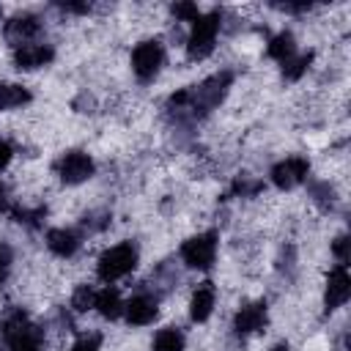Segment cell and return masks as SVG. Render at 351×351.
<instances>
[{
  "label": "cell",
  "instance_id": "cell-1",
  "mask_svg": "<svg viewBox=\"0 0 351 351\" xmlns=\"http://www.w3.org/2000/svg\"><path fill=\"white\" fill-rule=\"evenodd\" d=\"M233 77L230 71H219L208 80H203L200 85H192V88H184L178 93L170 96V110H178V112H189V115H206L211 112L214 107H219V101L225 99L228 88H230Z\"/></svg>",
  "mask_w": 351,
  "mask_h": 351
},
{
  "label": "cell",
  "instance_id": "cell-2",
  "mask_svg": "<svg viewBox=\"0 0 351 351\" xmlns=\"http://www.w3.org/2000/svg\"><path fill=\"white\" fill-rule=\"evenodd\" d=\"M3 337L11 351H41L44 343V332L22 310H14L3 321Z\"/></svg>",
  "mask_w": 351,
  "mask_h": 351
},
{
  "label": "cell",
  "instance_id": "cell-3",
  "mask_svg": "<svg viewBox=\"0 0 351 351\" xmlns=\"http://www.w3.org/2000/svg\"><path fill=\"white\" fill-rule=\"evenodd\" d=\"M219 19H222L219 11H208V14H200L192 22V33H189V41H186V55L192 60H203V58L211 55L217 33H219Z\"/></svg>",
  "mask_w": 351,
  "mask_h": 351
},
{
  "label": "cell",
  "instance_id": "cell-4",
  "mask_svg": "<svg viewBox=\"0 0 351 351\" xmlns=\"http://www.w3.org/2000/svg\"><path fill=\"white\" fill-rule=\"evenodd\" d=\"M134 266H137V247H134L132 241H123V244L110 247V250L99 258L96 271H99V277H101L104 282H112V280L129 274Z\"/></svg>",
  "mask_w": 351,
  "mask_h": 351
},
{
  "label": "cell",
  "instance_id": "cell-5",
  "mask_svg": "<svg viewBox=\"0 0 351 351\" xmlns=\"http://www.w3.org/2000/svg\"><path fill=\"white\" fill-rule=\"evenodd\" d=\"M214 255H217V233L214 230L197 233L181 244V261L189 269H208L214 263Z\"/></svg>",
  "mask_w": 351,
  "mask_h": 351
},
{
  "label": "cell",
  "instance_id": "cell-6",
  "mask_svg": "<svg viewBox=\"0 0 351 351\" xmlns=\"http://www.w3.org/2000/svg\"><path fill=\"white\" fill-rule=\"evenodd\" d=\"M162 60H165V49H162V44H159L156 38L140 41V44L134 47V52H132V71L137 74V80L148 82V80L156 77Z\"/></svg>",
  "mask_w": 351,
  "mask_h": 351
},
{
  "label": "cell",
  "instance_id": "cell-7",
  "mask_svg": "<svg viewBox=\"0 0 351 351\" xmlns=\"http://www.w3.org/2000/svg\"><path fill=\"white\" fill-rule=\"evenodd\" d=\"M310 173V162L304 156H288L271 167V184L277 189H293L299 186Z\"/></svg>",
  "mask_w": 351,
  "mask_h": 351
},
{
  "label": "cell",
  "instance_id": "cell-8",
  "mask_svg": "<svg viewBox=\"0 0 351 351\" xmlns=\"http://www.w3.org/2000/svg\"><path fill=\"white\" fill-rule=\"evenodd\" d=\"M38 30H41V22H38L33 14H16V16H11V19L5 22L3 36H5V41H8L14 49H19V47H25V44H33V38L38 36Z\"/></svg>",
  "mask_w": 351,
  "mask_h": 351
},
{
  "label": "cell",
  "instance_id": "cell-9",
  "mask_svg": "<svg viewBox=\"0 0 351 351\" xmlns=\"http://www.w3.org/2000/svg\"><path fill=\"white\" fill-rule=\"evenodd\" d=\"M351 296V277H348V269L343 263H337L332 271H329V280H326V291H324V304H326V313L343 307Z\"/></svg>",
  "mask_w": 351,
  "mask_h": 351
},
{
  "label": "cell",
  "instance_id": "cell-10",
  "mask_svg": "<svg viewBox=\"0 0 351 351\" xmlns=\"http://www.w3.org/2000/svg\"><path fill=\"white\" fill-rule=\"evenodd\" d=\"M58 176L66 184H82L93 176V159L82 151H69L66 156H60L58 162Z\"/></svg>",
  "mask_w": 351,
  "mask_h": 351
},
{
  "label": "cell",
  "instance_id": "cell-11",
  "mask_svg": "<svg viewBox=\"0 0 351 351\" xmlns=\"http://www.w3.org/2000/svg\"><path fill=\"white\" fill-rule=\"evenodd\" d=\"M123 313H126V321H129V324L145 326V324H151V321L159 315V304H156L154 296L140 293V296H132V299L123 304Z\"/></svg>",
  "mask_w": 351,
  "mask_h": 351
},
{
  "label": "cell",
  "instance_id": "cell-12",
  "mask_svg": "<svg viewBox=\"0 0 351 351\" xmlns=\"http://www.w3.org/2000/svg\"><path fill=\"white\" fill-rule=\"evenodd\" d=\"M266 326V302H252V304H244L236 318H233V329L236 335H252V332H261Z\"/></svg>",
  "mask_w": 351,
  "mask_h": 351
},
{
  "label": "cell",
  "instance_id": "cell-13",
  "mask_svg": "<svg viewBox=\"0 0 351 351\" xmlns=\"http://www.w3.org/2000/svg\"><path fill=\"white\" fill-rule=\"evenodd\" d=\"M52 58H55V49L49 44H25V47L14 49V63H16V69H25V71L41 69Z\"/></svg>",
  "mask_w": 351,
  "mask_h": 351
},
{
  "label": "cell",
  "instance_id": "cell-14",
  "mask_svg": "<svg viewBox=\"0 0 351 351\" xmlns=\"http://www.w3.org/2000/svg\"><path fill=\"white\" fill-rule=\"evenodd\" d=\"M214 299H217L214 285L211 282H200L195 288V293H192V302H189V318L195 324H203L214 310Z\"/></svg>",
  "mask_w": 351,
  "mask_h": 351
},
{
  "label": "cell",
  "instance_id": "cell-15",
  "mask_svg": "<svg viewBox=\"0 0 351 351\" xmlns=\"http://www.w3.org/2000/svg\"><path fill=\"white\" fill-rule=\"evenodd\" d=\"M47 247L58 255V258H71L77 250H80V236L74 230H66V228H52L47 233Z\"/></svg>",
  "mask_w": 351,
  "mask_h": 351
},
{
  "label": "cell",
  "instance_id": "cell-16",
  "mask_svg": "<svg viewBox=\"0 0 351 351\" xmlns=\"http://www.w3.org/2000/svg\"><path fill=\"white\" fill-rule=\"evenodd\" d=\"M93 307L104 315V318H118L123 304H121V293L115 288H101L96 291V299H93Z\"/></svg>",
  "mask_w": 351,
  "mask_h": 351
},
{
  "label": "cell",
  "instance_id": "cell-17",
  "mask_svg": "<svg viewBox=\"0 0 351 351\" xmlns=\"http://www.w3.org/2000/svg\"><path fill=\"white\" fill-rule=\"evenodd\" d=\"M30 101V90L14 82H0V110H14Z\"/></svg>",
  "mask_w": 351,
  "mask_h": 351
},
{
  "label": "cell",
  "instance_id": "cell-18",
  "mask_svg": "<svg viewBox=\"0 0 351 351\" xmlns=\"http://www.w3.org/2000/svg\"><path fill=\"white\" fill-rule=\"evenodd\" d=\"M293 52H296V44H293V36L291 33H277L269 41V47H266V55L274 58V60H280V63H285Z\"/></svg>",
  "mask_w": 351,
  "mask_h": 351
},
{
  "label": "cell",
  "instance_id": "cell-19",
  "mask_svg": "<svg viewBox=\"0 0 351 351\" xmlns=\"http://www.w3.org/2000/svg\"><path fill=\"white\" fill-rule=\"evenodd\" d=\"M154 351H184V335L176 326H165L154 337Z\"/></svg>",
  "mask_w": 351,
  "mask_h": 351
},
{
  "label": "cell",
  "instance_id": "cell-20",
  "mask_svg": "<svg viewBox=\"0 0 351 351\" xmlns=\"http://www.w3.org/2000/svg\"><path fill=\"white\" fill-rule=\"evenodd\" d=\"M310 60H313V52H302V55H291L285 63H282V77L285 80H299L304 71H307V66H310Z\"/></svg>",
  "mask_w": 351,
  "mask_h": 351
},
{
  "label": "cell",
  "instance_id": "cell-21",
  "mask_svg": "<svg viewBox=\"0 0 351 351\" xmlns=\"http://www.w3.org/2000/svg\"><path fill=\"white\" fill-rule=\"evenodd\" d=\"M93 299H96V291H93L90 285H80V288L74 291V296H71V307L80 310V313H85V310L93 307Z\"/></svg>",
  "mask_w": 351,
  "mask_h": 351
},
{
  "label": "cell",
  "instance_id": "cell-22",
  "mask_svg": "<svg viewBox=\"0 0 351 351\" xmlns=\"http://www.w3.org/2000/svg\"><path fill=\"white\" fill-rule=\"evenodd\" d=\"M99 346H101V335L99 332H90V335H82L71 346V351H99Z\"/></svg>",
  "mask_w": 351,
  "mask_h": 351
},
{
  "label": "cell",
  "instance_id": "cell-23",
  "mask_svg": "<svg viewBox=\"0 0 351 351\" xmlns=\"http://www.w3.org/2000/svg\"><path fill=\"white\" fill-rule=\"evenodd\" d=\"M173 14H176L178 19H184V22H195V19L200 16V11H197L195 3H176V5H173Z\"/></svg>",
  "mask_w": 351,
  "mask_h": 351
},
{
  "label": "cell",
  "instance_id": "cell-24",
  "mask_svg": "<svg viewBox=\"0 0 351 351\" xmlns=\"http://www.w3.org/2000/svg\"><path fill=\"white\" fill-rule=\"evenodd\" d=\"M44 214H47V208H36V211H27V208H16V211H14L16 222H27V225H36L38 219H44Z\"/></svg>",
  "mask_w": 351,
  "mask_h": 351
},
{
  "label": "cell",
  "instance_id": "cell-25",
  "mask_svg": "<svg viewBox=\"0 0 351 351\" xmlns=\"http://www.w3.org/2000/svg\"><path fill=\"white\" fill-rule=\"evenodd\" d=\"M8 269H11V247L8 244H0V285L8 277Z\"/></svg>",
  "mask_w": 351,
  "mask_h": 351
},
{
  "label": "cell",
  "instance_id": "cell-26",
  "mask_svg": "<svg viewBox=\"0 0 351 351\" xmlns=\"http://www.w3.org/2000/svg\"><path fill=\"white\" fill-rule=\"evenodd\" d=\"M332 250H335L337 261L346 266V263H348V236H337V239H335V244H332Z\"/></svg>",
  "mask_w": 351,
  "mask_h": 351
},
{
  "label": "cell",
  "instance_id": "cell-27",
  "mask_svg": "<svg viewBox=\"0 0 351 351\" xmlns=\"http://www.w3.org/2000/svg\"><path fill=\"white\" fill-rule=\"evenodd\" d=\"M11 154H14V151H11V145H8L5 140H0V173L8 167V162H11Z\"/></svg>",
  "mask_w": 351,
  "mask_h": 351
},
{
  "label": "cell",
  "instance_id": "cell-28",
  "mask_svg": "<svg viewBox=\"0 0 351 351\" xmlns=\"http://www.w3.org/2000/svg\"><path fill=\"white\" fill-rule=\"evenodd\" d=\"M63 11H74V14H82V11H88V5L85 3H58Z\"/></svg>",
  "mask_w": 351,
  "mask_h": 351
},
{
  "label": "cell",
  "instance_id": "cell-29",
  "mask_svg": "<svg viewBox=\"0 0 351 351\" xmlns=\"http://www.w3.org/2000/svg\"><path fill=\"white\" fill-rule=\"evenodd\" d=\"M5 208H8V189L0 184V214H3Z\"/></svg>",
  "mask_w": 351,
  "mask_h": 351
},
{
  "label": "cell",
  "instance_id": "cell-30",
  "mask_svg": "<svg viewBox=\"0 0 351 351\" xmlns=\"http://www.w3.org/2000/svg\"><path fill=\"white\" fill-rule=\"evenodd\" d=\"M271 351H291V348H288V343H277Z\"/></svg>",
  "mask_w": 351,
  "mask_h": 351
}]
</instances>
